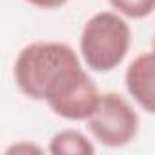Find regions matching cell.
Segmentation results:
<instances>
[{
	"label": "cell",
	"mask_w": 155,
	"mask_h": 155,
	"mask_svg": "<svg viewBox=\"0 0 155 155\" xmlns=\"http://www.w3.org/2000/svg\"><path fill=\"white\" fill-rule=\"evenodd\" d=\"M124 84L131 99L148 113H155V49L131 60Z\"/></svg>",
	"instance_id": "277c9868"
},
{
	"label": "cell",
	"mask_w": 155,
	"mask_h": 155,
	"mask_svg": "<svg viewBox=\"0 0 155 155\" xmlns=\"http://www.w3.org/2000/svg\"><path fill=\"white\" fill-rule=\"evenodd\" d=\"M18 151H40V148H37L33 144H17L8 150V153H18Z\"/></svg>",
	"instance_id": "ba28073f"
},
{
	"label": "cell",
	"mask_w": 155,
	"mask_h": 155,
	"mask_svg": "<svg viewBox=\"0 0 155 155\" xmlns=\"http://www.w3.org/2000/svg\"><path fill=\"white\" fill-rule=\"evenodd\" d=\"M49 153H53V155H93L95 146L81 131L62 130L51 137Z\"/></svg>",
	"instance_id": "5b68a950"
},
{
	"label": "cell",
	"mask_w": 155,
	"mask_h": 155,
	"mask_svg": "<svg viewBox=\"0 0 155 155\" xmlns=\"http://www.w3.org/2000/svg\"><path fill=\"white\" fill-rule=\"evenodd\" d=\"M153 49H155V35H153Z\"/></svg>",
	"instance_id": "9c48e42d"
},
{
	"label": "cell",
	"mask_w": 155,
	"mask_h": 155,
	"mask_svg": "<svg viewBox=\"0 0 155 155\" xmlns=\"http://www.w3.org/2000/svg\"><path fill=\"white\" fill-rule=\"evenodd\" d=\"M86 122L91 135L108 148L130 144L139 131V115L122 95L113 91L101 95L95 111Z\"/></svg>",
	"instance_id": "3957f363"
},
{
	"label": "cell",
	"mask_w": 155,
	"mask_h": 155,
	"mask_svg": "<svg viewBox=\"0 0 155 155\" xmlns=\"http://www.w3.org/2000/svg\"><path fill=\"white\" fill-rule=\"evenodd\" d=\"M131 44V29L122 17L111 11L93 15L82 28L81 53L86 66L108 73L122 64Z\"/></svg>",
	"instance_id": "7a4b0ae2"
},
{
	"label": "cell",
	"mask_w": 155,
	"mask_h": 155,
	"mask_svg": "<svg viewBox=\"0 0 155 155\" xmlns=\"http://www.w3.org/2000/svg\"><path fill=\"white\" fill-rule=\"evenodd\" d=\"M26 2L40 9H57V8H62L68 0H26Z\"/></svg>",
	"instance_id": "52a82bcc"
},
{
	"label": "cell",
	"mask_w": 155,
	"mask_h": 155,
	"mask_svg": "<svg viewBox=\"0 0 155 155\" xmlns=\"http://www.w3.org/2000/svg\"><path fill=\"white\" fill-rule=\"evenodd\" d=\"M110 6L128 17V18H144L155 11V0H108Z\"/></svg>",
	"instance_id": "8992f818"
},
{
	"label": "cell",
	"mask_w": 155,
	"mask_h": 155,
	"mask_svg": "<svg viewBox=\"0 0 155 155\" xmlns=\"http://www.w3.org/2000/svg\"><path fill=\"white\" fill-rule=\"evenodd\" d=\"M13 75L26 97L46 101L66 120H88L101 99L77 53L64 42L26 46L15 60Z\"/></svg>",
	"instance_id": "6da1fadb"
}]
</instances>
